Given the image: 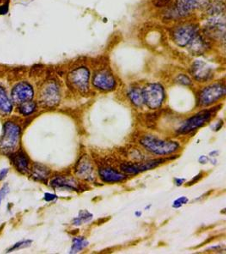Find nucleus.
<instances>
[{"label":"nucleus","instance_id":"7ed1b4c3","mask_svg":"<svg viewBox=\"0 0 226 254\" xmlns=\"http://www.w3.org/2000/svg\"><path fill=\"white\" fill-rule=\"evenodd\" d=\"M217 110V108H214L210 110H202L200 112L197 113L194 116L187 119L186 122L183 123L182 126L178 130V133L180 135H186L199 129L203 125L206 124L207 122L210 121L212 117H214Z\"/></svg>","mask_w":226,"mask_h":254},{"label":"nucleus","instance_id":"4468645a","mask_svg":"<svg viewBox=\"0 0 226 254\" xmlns=\"http://www.w3.org/2000/svg\"><path fill=\"white\" fill-rule=\"evenodd\" d=\"M34 92L32 86L26 82L19 83L12 91V98L16 104H22L25 102L32 100Z\"/></svg>","mask_w":226,"mask_h":254},{"label":"nucleus","instance_id":"6ab92c4d","mask_svg":"<svg viewBox=\"0 0 226 254\" xmlns=\"http://www.w3.org/2000/svg\"><path fill=\"white\" fill-rule=\"evenodd\" d=\"M12 162L18 171L21 173L26 174L29 171V159L23 152H18L13 154Z\"/></svg>","mask_w":226,"mask_h":254},{"label":"nucleus","instance_id":"39448f33","mask_svg":"<svg viewBox=\"0 0 226 254\" xmlns=\"http://www.w3.org/2000/svg\"><path fill=\"white\" fill-rule=\"evenodd\" d=\"M226 86L224 83H215L204 87L198 96L201 106H209L226 95Z\"/></svg>","mask_w":226,"mask_h":254},{"label":"nucleus","instance_id":"20e7f679","mask_svg":"<svg viewBox=\"0 0 226 254\" xmlns=\"http://www.w3.org/2000/svg\"><path fill=\"white\" fill-rule=\"evenodd\" d=\"M142 90L144 104L149 109L156 110L162 105L165 99V90L160 84H148Z\"/></svg>","mask_w":226,"mask_h":254},{"label":"nucleus","instance_id":"5701e85b","mask_svg":"<svg viewBox=\"0 0 226 254\" xmlns=\"http://www.w3.org/2000/svg\"><path fill=\"white\" fill-rule=\"evenodd\" d=\"M88 246L87 240L83 237H76L73 239L72 246L70 249V254H76L86 249Z\"/></svg>","mask_w":226,"mask_h":254},{"label":"nucleus","instance_id":"423d86ee","mask_svg":"<svg viewBox=\"0 0 226 254\" xmlns=\"http://www.w3.org/2000/svg\"><path fill=\"white\" fill-rule=\"evenodd\" d=\"M198 34V28L193 24H185L175 27L172 32V38L180 47L188 46L192 39Z\"/></svg>","mask_w":226,"mask_h":254},{"label":"nucleus","instance_id":"b1692460","mask_svg":"<svg viewBox=\"0 0 226 254\" xmlns=\"http://www.w3.org/2000/svg\"><path fill=\"white\" fill-rule=\"evenodd\" d=\"M93 219V214L87 210H81L79 212L78 216L73 220L72 224L75 226L81 225L83 223L89 222Z\"/></svg>","mask_w":226,"mask_h":254},{"label":"nucleus","instance_id":"f704fd0d","mask_svg":"<svg viewBox=\"0 0 226 254\" xmlns=\"http://www.w3.org/2000/svg\"><path fill=\"white\" fill-rule=\"evenodd\" d=\"M202 176H203V173L198 174L197 176H195L194 179L191 180V182H189L188 186L195 184V182H197L198 180H200L202 178Z\"/></svg>","mask_w":226,"mask_h":254},{"label":"nucleus","instance_id":"a878e982","mask_svg":"<svg viewBox=\"0 0 226 254\" xmlns=\"http://www.w3.org/2000/svg\"><path fill=\"white\" fill-rule=\"evenodd\" d=\"M208 11H209L210 15H221V12H224L225 10V5L223 3L221 2H215V3L211 4V5L208 6Z\"/></svg>","mask_w":226,"mask_h":254},{"label":"nucleus","instance_id":"72a5a7b5","mask_svg":"<svg viewBox=\"0 0 226 254\" xmlns=\"http://www.w3.org/2000/svg\"><path fill=\"white\" fill-rule=\"evenodd\" d=\"M8 172H9V169H3L0 171V181L5 178V176L8 175Z\"/></svg>","mask_w":226,"mask_h":254},{"label":"nucleus","instance_id":"f3484780","mask_svg":"<svg viewBox=\"0 0 226 254\" xmlns=\"http://www.w3.org/2000/svg\"><path fill=\"white\" fill-rule=\"evenodd\" d=\"M207 35L212 38H221V34L225 36V20L221 17H212L209 20L207 26Z\"/></svg>","mask_w":226,"mask_h":254},{"label":"nucleus","instance_id":"bb28decb","mask_svg":"<svg viewBox=\"0 0 226 254\" xmlns=\"http://www.w3.org/2000/svg\"><path fill=\"white\" fill-rule=\"evenodd\" d=\"M175 81H176L177 83L183 85V86H190V85H191V79L189 78L187 75H183V74L178 75Z\"/></svg>","mask_w":226,"mask_h":254},{"label":"nucleus","instance_id":"9d476101","mask_svg":"<svg viewBox=\"0 0 226 254\" xmlns=\"http://www.w3.org/2000/svg\"><path fill=\"white\" fill-rule=\"evenodd\" d=\"M93 87L104 92L112 91L116 87V80L111 71L107 69H102L96 72L93 77Z\"/></svg>","mask_w":226,"mask_h":254},{"label":"nucleus","instance_id":"1a4fd4ad","mask_svg":"<svg viewBox=\"0 0 226 254\" xmlns=\"http://www.w3.org/2000/svg\"><path fill=\"white\" fill-rule=\"evenodd\" d=\"M41 101L48 107H54L60 100V89L58 84L50 81L43 87L41 92Z\"/></svg>","mask_w":226,"mask_h":254},{"label":"nucleus","instance_id":"e433bc0d","mask_svg":"<svg viewBox=\"0 0 226 254\" xmlns=\"http://www.w3.org/2000/svg\"><path fill=\"white\" fill-rule=\"evenodd\" d=\"M136 216L140 217L142 215V212H136Z\"/></svg>","mask_w":226,"mask_h":254},{"label":"nucleus","instance_id":"aec40b11","mask_svg":"<svg viewBox=\"0 0 226 254\" xmlns=\"http://www.w3.org/2000/svg\"><path fill=\"white\" fill-rule=\"evenodd\" d=\"M13 109L11 101L8 97L5 90L0 87V113L3 115H8Z\"/></svg>","mask_w":226,"mask_h":254},{"label":"nucleus","instance_id":"4be33fe9","mask_svg":"<svg viewBox=\"0 0 226 254\" xmlns=\"http://www.w3.org/2000/svg\"><path fill=\"white\" fill-rule=\"evenodd\" d=\"M128 97L130 98L131 103L136 107H142L144 104L142 90L139 87H132L128 92Z\"/></svg>","mask_w":226,"mask_h":254},{"label":"nucleus","instance_id":"f03ea898","mask_svg":"<svg viewBox=\"0 0 226 254\" xmlns=\"http://www.w3.org/2000/svg\"><path fill=\"white\" fill-rule=\"evenodd\" d=\"M20 139V128L14 122H6L3 126V134L0 137V151L11 153L17 148Z\"/></svg>","mask_w":226,"mask_h":254},{"label":"nucleus","instance_id":"c9c22d12","mask_svg":"<svg viewBox=\"0 0 226 254\" xmlns=\"http://www.w3.org/2000/svg\"><path fill=\"white\" fill-rule=\"evenodd\" d=\"M185 181L186 180L184 179V178H176V179L174 180V183H175L176 186H181L185 182Z\"/></svg>","mask_w":226,"mask_h":254},{"label":"nucleus","instance_id":"dca6fc26","mask_svg":"<svg viewBox=\"0 0 226 254\" xmlns=\"http://www.w3.org/2000/svg\"><path fill=\"white\" fill-rule=\"evenodd\" d=\"M99 176L103 182L107 183L123 182L126 179L125 174L111 167L100 168L99 170Z\"/></svg>","mask_w":226,"mask_h":254},{"label":"nucleus","instance_id":"6e6552de","mask_svg":"<svg viewBox=\"0 0 226 254\" xmlns=\"http://www.w3.org/2000/svg\"><path fill=\"white\" fill-rule=\"evenodd\" d=\"M90 72L86 67H79L74 69L69 75V81L70 85L75 90L81 93H86L89 87Z\"/></svg>","mask_w":226,"mask_h":254},{"label":"nucleus","instance_id":"ddd939ff","mask_svg":"<svg viewBox=\"0 0 226 254\" xmlns=\"http://www.w3.org/2000/svg\"><path fill=\"white\" fill-rule=\"evenodd\" d=\"M75 174L81 179L93 182L95 179L94 168L88 156H82L76 163Z\"/></svg>","mask_w":226,"mask_h":254},{"label":"nucleus","instance_id":"0eeeda50","mask_svg":"<svg viewBox=\"0 0 226 254\" xmlns=\"http://www.w3.org/2000/svg\"><path fill=\"white\" fill-rule=\"evenodd\" d=\"M209 3L210 0H176L172 15L186 16L197 9H206Z\"/></svg>","mask_w":226,"mask_h":254},{"label":"nucleus","instance_id":"2f4dec72","mask_svg":"<svg viewBox=\"0 0 226 254\" xmlns=\"http://www.w3.org/2000/svg\"><path fill=\"white\" fill-rule=\"evenodd\" d=\"M57 199H58V196L54 195V194L45 193V195H44V200L46 202H54V201H56Z\"/></svg>","mask_w":226,"mask_h":254},{"label":"nucleus","instance_id":"7c9ffc66","mask_svg":"<svg viewBox=\"0 0 226 254\" xmlns=\"http://www.w3.org/2000/svg\"><path fill=\"white\" fill-rule=\"evenodd\" d=\"M170 0H155L154 1V5L158 7V8H163L168 6L170 3Z\"/></svg>","mask_w":226,"mask_h":254},{"label":"nucleus","instance_id":"393cba45","mask_svg":"<svg viewBox=\"0 0 226 254\" xmlns=\"http://www.w3.org/2000/svg\"><path fill=\"white\" fill-rule=\"evenodd\" d=\"M20 112L24 115V116H29L31 114L34 112L35 111L36 109H37V104L34 103V102H32V100H30V101L25 102V103H22V104H20Z\"/></svg>","mask_w":226,"mask_h":254},{"label":"nucleus","instance_id":"a211bd4d","mask_svg":"<svg viewBox=\"0 0 226 254\" xmlns=\"http://www.w3.org/2000/svg\"><path fill=\"white\" fill-rule=\"evenodd\" d=\"M189 50L191 54L199 55L205 52L209 47V43L203 36L197 34L188 45Z\"/></svg>","mask_w":226,"mask_h":254},{"label":"nucleus","instance_id":"2eb2a0df","mask_svg":"<svg viewBox=\"0 0 226 254\" xmlns=\"http://www.w3.org/2000/svg\"><path fill=\"white\" fill-rule=\"evenodd\" d=\"M50 185L54 188H62V189L75 190V191H78L81 189V185L76 180L72 177H66V176H57L51 181Z\"/></svg>","mask_w":226,"mask_h":254},{"label":"nucleus","instance_id":"f257e3e1","mask_svg":"<svg viewBox=\"0 0 226 254\" xmlns=\"http://www.w3.org/2000/svg\"><path fill=\"white\" fill-rule=\"evenodd\" d=\"M140 143L146 150L155 155H169L180 149V144L173 141H165L156 136H146L142 137Z\"/></svg>","mask_w":226,"mask_h":254},{"label":"nucleus","instance_id":"9b49d317","mask_svg":"<svg viewBox=\"0 0 226 254\" xmlns=\"http://www.w3.org/2000/svg\"><path fill=\"white\" fill-rule=\"evenodd\" d=\"M166 161V159H158L143 162V163L124 164V165H122L121 169L122 171L125 173L136 175V174L142 173L143 171H149L151 169H154Z\"/></svg>","mask_w":226,"mask_h":254},{"label":"nucleus","instance_id":"473e14b6","mask_svg":"<svg viewBox=\"0 0 226 254\" xmlns=\"http://www.w3.org/2000/svg\"><path fill=\"white\" fill-rule=\"evenodd\" d=\"M209 161V159L208 158V157L205 156V155H202V156L198 159V162L200 163V164H202V165H205V164H207L208 162Z\"/></svg>","mask_w":226,"mask_h":254},{"label":"nucleus","instance_id":"c85d7f7f","mask_svg":"<svg viewBox=\"0 0 226 254\" xmlns=\"http://www.w3.org/2000/svg\"><path fill=\"white\" fill-rule=\"evenodd\" d=\"M188 202L189 200L187 197H186V196H180V198H178V199L174 201V203H173V208H181L183 205H185Z\"/></svg>","mask_w":226,"mask_h":254},{"label":"nucleus","instance_id":"c756f323","mask_svg":"<svg viewBox=\"0 0 226 254\" xmlns=\"http://www.w3.org/2000/svg\"><path fill=\"white\" fill-rule=\"evenodd\" d=\"M9 192V186L4 185L0 190V205L2 203V201L4 199L6 195Z\"/></svg>","mask_w":226,"mask_h":254},{"label":"nucleus","instance_id":"cd10ccee","mask_svg":"<svg viewBox=\"0 0 226 254\" xmlns=\"http://www.w3.org/2000/svg\"><path fill=\"white\" fill-rule=\"evenodd\" d=\"M31 243H32V241H29V240L21 241L20 243H17L13 247H11L8 252L14 251V250H16V249H23V248H26V247L31 245Z\"/></svg>","mask_w":226,"mask_h":254},{"label":"nucleus","instance_id":"f8f14e48","mask_svg":"<svg viewBox=\"0 0 226 254\" xmlns=\"http://www.w3.org/2000/svg\"><path fill=\"white\" fill-rule=\"evenodd\" d=\"M191 74L197 81L205 82L214 76V71L209 64L203 61H196L191 65Z\"/></svg>","mask_w":226,"mask_h":254},{"label":"nucleus","instance_id":"412c9836","mask_svg":"<svg viewBox=\"0 0 226 254\" xmlns=\"http://www.w3.org/2000/svg\"><path fill=\"white\" fill-rule=\"evenodd\" d=\"M50 176V171L44 165L36 164L33 165L32 170V176L34 179L40 182H46Z\"/></svg>","mask_w":226,"mask_h":254}]
</instances>
